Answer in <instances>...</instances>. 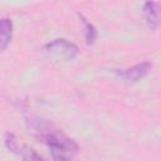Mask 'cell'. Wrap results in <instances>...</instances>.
Here are the masks:
<instances>
[{"label":"cell","instance_id":"6da1fadb","mask_svg":"<svg viewBox=\"0 0 161 161\" xmlns=\"http://www.w3.org/2000/svg\"><path fill=\"white\" fill-rule=\"evenodd\" d=\"M34 127L38 130V132L40 133L44 142L49 146L53 156L72 157L73 155L77 153V151H78L77 143L72 138L65 136L62 131H59L42 121H36Z\"/></svg>","mask_w":161,"mask_h":161},{"label":"cell","instance_id":"3957f363","mask_svg":"<svg viewBox=\"0 0 161 161\" xmlns=\"http://www.w3.org/2000/svg\"><path fill=\"white\" fill-rule=\"evenodd\" d=\"M151 69H152V64L150 62H141L131 68L118 69L116 70V74L127 83H135L142 79L143 77H146Z\"/></svg>","mask_w":161,"mask_h":161},{"label":"cell","instance_id":"ba28073f","mask_svg":"<svg viewBox=\"0 0 161 161\" xmlns=\"http://www.w3.org/2000/svg\"><path fill=\"white\" fill-rule=\"evenodd\" d=\"M5 145L11 152H19V143H18L14 133H11V132L5 133Z\"/></svg>","mask_w":161,"mask_h":161},{"label":"cell","instance_id":"277c9868","mask_svg":"<svg viewBox=\"0 0 161 161\" xmlns=\"http://www.w3.org/2000/svg\"><path fill=\"white\" fill-rule=\"evenodd\" d=\"M160 3L156 1H147L143 4L142 14L145 21L150 29H156L160 21Z\"/></svg>","mask_w":161,"mask_h":161},{"label":"cell","instance_id":"52a82bcc","mask_svg":"<svg viewBox=\"0 0 161 161\" xmlns=\"http://www.w3.org/2000/svg\"><path fill=\"white\" fill-rule=\"evenodd\" d=\"M19 153L21 155V160L23 161H43V158L36 153L35 150L25 146L23 148H20Z\"/></svg>","mask_w":161,"mask_h":161},{"label":"cell","instance_id":"8992f818","mask_svg":"<svg viewBox=\"0 0 161 161\" xmlns=\"http://www.w3.org/2000/svg\"><path fill=\"white\" fill-rule=\"evenodd\" d=\"M78 16H79V19H80V21H82V24H83V26H84L86 42H87V44L91 45V44H93L94 40L97 39V30H96L94 25H93L92 23H89L82 14H78Z\"/></svg>","mask_w":161,"mask_h":161},{"label":"cell","instance_id":"7a4b0ae2","mask_svg":"<svg viewBox=\"0 0 161 161\" xmlns=\"http://www.w3.org/2000/svg\"><path fill=\"white\" fill-rule=\"evenodd\" d=\"M45 50L49 52L50 54L55 55L57 58L64 59V60H70L73 58H75V55L78 54V47L63 38L59 39H54L52 42H49L45 45Z\"/></svg>","mask_w":161,"mask_h":161},{"label":"cell","instance_id":"9c48e42d","mask_svg":"<svg viewBox=\"0 0 161 161\" xmlns=\"http://www.w3.org/2000/svg\"><path fill=\"white\" fill-rule=\"evenodd\" d=\"M54 161H72V157L68 156H53Z\"/></svg>","mask_w":161,"mask_h":161},{"label":"cell","instance_id":"5b68a950","mask_svg":"<svg viewBox=\"0 0 161 161\" xmlns=\"http://www.w3.org/2000/svg\"><path fill=\"white\" fill-rule=\"evenodd\" d=\"M13 36V23L9 18H0V52L4 50Z\"/></svg>","mask_w":161,"mask_h":161}]
</instances>
